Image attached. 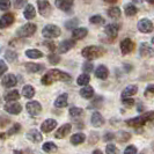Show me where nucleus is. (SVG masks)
I'll return each instance as SVG.
<instances>
[{
	"instance_id": "obj_1",
	"label": "nucleus",
	"mask_w": 154,
	"mask_h": 154,
	"mask_svg": "<svg viewBox=\"0 0 154 154\" xmlns=\"http://www.w3.org/2000/svg\"><path fill=\"white\" fill-rule=\"evenodd\" d=\"M56 81H63V82H67L71 81V75L66 72H63L60 69H50L42 77L41 82L44 86H50L52 85Z\"/></svg>"
},
{
	"instance_id": "obj_2",
	"label": "nucleus",
	"mask_w": 154,
	"mask_h": 154,
	"mask_svg": "<svg viewBox=\"0 0 154 154\" xmlns=\"http://www.w3.org/2000/svg\"><path fill=\"white\" fill-rule=\"evenodd\" d=\"M82 57H85L86 59H96V58H100L104 54V50L101 48V46L96 45H91V46H86L82 49L81 51Z\"/></svg>"
},
{
	"instance_id": "obj_3",
	"label": "nucleus",
	"mask_w": 154,
	"mask_h": 154,
	"mask_svg": "<svg viewBox=\"0 0 154 154\" xmlns=\"http://www.w3.org/2000/svg\"><path fill=\"white\" fill-rule=\"evenodd\" d=\"M62 34V30L56 24H46L45 27L43 28L42 30V35L43 37H45L48 39H51V38H56V37H59Z\"/></svg>"
},
{
	"instance_id": "obj_4",
	"label": "nucleus",
	"mask_w": 154,
	"mask_h": 154,
	"mask_svg": "<svg viewBox=\"0 0 154 154\" xmlns=\"http://www.w3.org/2000/svg\"><path fill=\"white\" fill-rule=\"evenodd\" d=\"M35 31H36V24L28 22L26 24H23L22 27L17 30V35L20 37H29V36L35 34Z\"/></svg>"
},
{
	"instance_id": "obj_5",
	"label": "nucleus",
	"mask_w": 154,
	"mask_h": 154,
	"mask_svg": "<svg viewBox=\"0 0 154 154\" xmlns=\"http://www.w3.org/2000/svg\"><path fill=\"white\" fill-rule=\"evenodd\" d=\"M37 6H38L39 14L42 16L48 17V16L51 15L52 8H51V5H50L49 1H46V0H38V1H37Z\"/></svg>"
},
{
	"instance_id": "obj_6",
	"label": "nucleus",
	"mask_w": 154,
	"mask_h": 154,
	"mask_svg": "<svg viewBox=\"0 0 154 154\" xmlns=\"http://www.w3.org/2000/svg\"><path fill=\"white\" fill-rule=\"evenodd\" d=\"M26 109L28 111V114L31 116H38L42 111V106L37 101H29L26 104Z\"/></svg>"
},
{
	"instance_id": "obj_7",
	"label": "nucleus",
	"mask_w": 154,
	"mask_h": 154,
	"mask_svg": "<svg viewBox=\"0 0 154 154\" xmlns=\"http://www.w3.org/2000/svg\"><path fill=\"white\" fill-rule=\"evenodd\" d=\"M5 110L11 115H19L22 111V106L16 101H12L5 104Z\"/></svg>"
},
{
	"instance_id": "obj_8",
	"label": "nucleus",
	"mask_w": 154,
	"mask_h": 154,
	"mask_svg": "<svg viewBox=\"0 0 154 154\" xmlns=\"http://www.w3.org/2000/svg\"><path fill=\"white\" fill-rule=\"evenodd\" d=\"M138 30L143 34H149L153 31V23L148 19H143L138 22Z\"/></svg>"
},
{
	"instance_id": "obj_9",
	"label": "nucleus",
	"mask_w": 154,
	"mask_h": 154,
	"mask_svg": "<svg viewBox=\"0 0 154 154\" xmlns=\"http://www.w3.org/2000/svg\"><path fill=\"white\" fill-rule=\"evenodd\" d=\"M56 126H57V121L54 118H48L41 124V131L44 133H50L56 129Z\"/></svg>"
},
{
	"instance_id": "obj_10",
	"label": "nucleus",
	"mask_w": 154,
	"mask_h": 154,
	"mask_svg": "<svg viewBox=\"0 0 154 154\" xmlns=\"http://www.w3.org/2000/svg\"><path fill=\"white\" fill-rule=\"evenodd\" d=\"M71 130H72V125H71L69 123L63 124L62 126H59V129L56 131V133H54V138L56 139L65 138L69 132H71Z\"/></svg>"
},
{
	"instance_id": "obj_11",
	"label": "nucleus",
	"mask_w": 154,
	"mask_h": 154,
	"mask_svg": "<svg viewBox=\"0 0 154 154\" xmlns=\"http://www.w3.org/2000/svg\"><path fill=\"white\" fill-rule=\"evenodd\" d=\"M26 137H27L28 140H30L31 143H35V144L41 143V141L43 140V136H42L41 131L36 130V129H31V130H29V131L27 132Z\"/></svg>"
},
{
	"instance_id": "obj_12",
	"label": "nucleus",
	"mask_w": 154,
	"mask_h": 154,
	"mask_svg": "<svg viewBox=\"0 0 154 154\" xmlns=\"http://www.w3.org/2000/svg\"><path fill=\"white\" fill-rule=\"evenodd\" d=\"M74 45H75V41L74 39H65V41H63L62 43H59V45H58V52L59 54H66Z\"/></svg>"
},
{
	"instance_id": "obj_13",
	"label": "nucleus",
	"mask_w": 154,
	"mask_h": 154,
	"mask_svg": "<svg viewBox=\"0 0 154 154\" xmlns=\"http://www.w3.org/2000/svg\"><path fill=\"white\" fill-rule=\"evenodd\" d=\"M16 84H17V79L12 73L6 74L5 77L2 78V81H1V85L4 86V87H6V88H12V87L16 86Z\"/></svg>"
},
{
	"instance_id": "obj_14",
	"label": "nucleus",
	"mask_w": 154,
	"mask_h": 154,
	"mask_svg": "<svg viewBox=\"0 0 154 154\" xmlns=\"http://www.w3.org/2000/svg\"><path fill=\"white\" fill-rule=\"evenodd\" d=\"M134 49V43L130 38H125L121 42V51L123 54H129L133 51Z\"/></svg>"
},
{
	"instance_id": "obj_15",
	"label": "nucleus",
	"mask_w": 154,
	"mask_h": 154,
	"mask_svg": "<svg viewBox=\"0 0 154 154\" xmlns=\"http://www.w3.org/2000/svg\"><path fill=\"white\" fill-rule=\"evenodd\" d=\"M139 52H140V56H141V57L151 58V57H153L154 56V49L149 45V44H147V43H143V44L140 45V50H139Z\"/></svg>"
},
{
	"instance_id": "obj_16",
	"label": "nucleus",
	"mask_w": 154,
	"mask_h": 154,
	"mask_svg": "<svg viewBox=\"0 0 154 154\" xmlns=\"http://www.w3.org/2000/svg\"><path fill=\"white\" fill-rule=\"evenodd\" d=\"M54 5L57 8L62 9L63 12H69L73 6V0H56Z\"/></svg>"
},
{
	"instance_id": "obj_17",
	"label": "nucleus",
	"mask_w": 154,
	"mask_h": 154,
	"mask_svg": "<svg viewBox=\"0 0 154 154\" xmlns=\"http://www.w3.org/2000/svg\"><path fill=\"white\" fill-rule=\"evenodd\" d=\"M138 93V86L137 85H129L126 86L122 92V99H128L132 97L133 95H136Z\"/></svg>"
},
{
	"instance_id": "obj_18",
	"label": "nucleus",
	"mask_w": 154,
	"mask_h": 154,
	"mask_svg": "<svg viewBox=\"0 0 154 154\" xmlns=\"http://www.w3.org/2000/svg\"><path fill=\"white\" fill-rule=\"evenodd\" d=\"M91 123L94 128H100L104 124V118L99 111H95V112H93L92 117H91Z\"/></svg>"
},
{
	"instance_id": "obj_19",
	"label": "nucleus",
	"mask_w": 154,
	"mask_h": 154,
	"mask_svg": "<svg viewBox=\"0 0 154 154\" xmlns=\"http://www.w3.org/2000/svg\"><path fill=\"white\" fill-rule=\"evenodd\" d=\"M14 22V15L12 13H7L4 16H1L0 19V28L4 29V28H7L11 24H13Z\"/></svg>"
},
{
	"instance_id": "obj_20",
	"label": "nucleus",
	"mask_w": 154,
	"mask_h": 154,
	"mask_svg": "<svg viewBox=\"0 0 154 154\" xmlns=\"http://www.w3.org/2000/svg\"><path fill=\"white\" fill-rule=\"evenodd\" d=\"M109 75V69L104 65H99L95 69V77L101 79V80H106Z\"/></svg>"
},
{
	"instance_id": "obj_21",
	"label": "nucleus",
	"mask_w": 154,
	"mask_h": 154,
	"mask_svg": "<svg viewBox=\"0 0 154 154\" xmlns=\"http://www.w3.org/2000/svg\"><path fill=\"white\" fill-rule=\"evenodd\" d=\"M86 140V136L85 133H81V132H78V133H74L71 139H69V141H71V144L72 145H74V146H78V145H81V144H84Z\"/></svg>"
},
{
	"instance_id": "obj_22",
	"label": "nucleus",
	"mask_w": 154,
	"mask_h": 154,
	"mask_svg": "<svg viewBox=\"0 0 154 154\" xmlns=\"http://www.w3.org/2000/svg\"><path fill=\"white\" fill-rule=\"evenodd\" d=\"M88 34V30L87 28H84V27H80V28H74L73 31H72V37L74 39H82L85 38Z\"/></svg>"
},
{
	"instance_id": "obj_23",
	"label": "nucleus",
	"mask_w": 154,
	"mask_h": 154,
	"mask_svg": "<svg viewBox=\"0 0 154 154\" xmlns=\"http://www.w3.org/2000/svg\"><path fill=\"white\" fill-rule=\"evenodd\" d=\"M24 67H26V69L28 72H30V73H38V72L44 69V65L36 64V63H26L24 64Z\"/></svg>"
},
{
	"instance_id": "obj_24",
	"label": "nucleus",
	"mask_w": 154,
	"mask_h": 154,
	"mask_svg": "<svg viewBox=\"0 0 154 154\" xmlns=\"http://www.w3.org/2000/svg\"><path fill=\"white\" fill-rule=\"evenodd\" d=\"M146 123V119L141 116H138L136 118H131V119H128L126 121V124L129 126H132V128H138V126H143L144 124Z\"/></svg>"
},
{
	"instance_id": "obj_25",
	"label": "nucleus",
	"mask_w": 154,
	"mask_h": 154,
	"mask_svg": "<svg viewBox=\"0 0 154 154\" xmlns=\"http://www.w3.org/2000/svg\"><path fill=\"white\" fill-rule=\"evenodd\" d=\"M67 100H69V95H67L66 93L59 95V96L54 100V107H56V108H65V107L67 106Z\"/></svg>"
},
{
	"instance_id": "obj_26",
	"label": "nucleus",
	"mask_w": 154,
	"mask_h": 154,
	"mask_svg": "<svg viewBox=\"0 0 154 154\" xmlns=\"http://www.w3.org/2000/svg\"><path fill=\"white\" fill-rule=\"evenodd\" d=\"M80 96L86 99V100L92 99L93 96H94V89H93L92 86H88V85L84 86V87L80 89Z\"/></svg>"
},
{
	"instance_id": "obj_27",
	"label": "nucleus",
	"mask_w": 154,
	"mask_h": 154,
	"mask_svg": "<svg viewBox=\"0 0 154 154\" xmlns=\"http://www.w3.org/2000/svg\"><path fill=\"white\" fill-rule=\"evenodd\" d=\"M104 32L108 35L109 37L111 38H115L118 34V27L114 24V23H110V24H107L106 28H104Z\"/></svg>"
},
{
	"instance_id": "obj_28",
	"label": "nucleus",
	"mask_w": 154,
	"mask_h": 154,
	"mask_svg": "<svg viewBox=\"0 0 154 154\" xmlns=\"http://www.w3.org/2000/svg\"><path fill=\"white\" fill-rule=\"evenodd\" d=\"M23 15L27 20H31L34 19L35 15H36V9L35 7L31 5V4H28L26 7H24V11H23Z\"/></svg>"
},
{
	"instance_id": "obj_29",
	"label": "nucleus",
	"mask_w": 154,
	"mask_h": 154,
	"mask_svg": "<svg viewBox=\"0 0 154 154\" xmlns=\"http://www.w3.org/2000/svg\"><path fill=\"white\" fill-rule=\"evenodd\" d=\"M35 94H36V91H35V88L31 85H26L23 87L22 95L26 99H32L35 96Z\"/></svg>"
},
{
	"instance_id": "obj_30",
	"label": "nucleus",
	"mask_w": 154,
	"mask_h": 154,
	"mask_svg": "<svg viewBox=\"0 0 154 154\" xmlns=\"http://www.w3.org/2000/svg\"><path fill=\"white\" fill-rule=\"evenodd\" d=\"M26 56L30 59H38V58L43 57V54H42V51H39L37 49H29L26 51Z\"/></svg>"
},
{
	"instance_id": "obj_31",
	"label": "nucleus",
	"mask_w": 154,
	"mask_h": 154,
	"mask_svg": "<svg viewBox=\"0 0 154 154\" xmlns=\"http://www.w3.org/2000/svg\"><path fill=\"white\" fill-rule=\"evenodd\" d=\"M42 149L46 152V153H54V152H57V149H58V146L52 143V141H48V143H44L43 144V146H42Z\"/></svg>"
},
{
	"instance_id": "obj_32",
	"label": "nucleus",
	"mask_w": 154,
	"mask_h": 154,
	"mask_svg": "<svg viewBox=\"0 0 154 154\" xmlns=\"http://www.w3.org/2000/svg\"><path fill=\"white\" fill-rule=\"evenodd\" d=\"M20 99V93L19 91H11V92H8L6 95H5V101L6 102H12V101H17Z\"/></svg>"
},
{
	"instance_id": "obj_33",
	"label": "nucleus",
	"mask_w": 154,
	"mask_h": 154,
	"mask_svg": "<svg viewBox=\"0 0 154 154\" xmlns=\"http://www.w3.org/2000/svg\"><path fill=\"white\" fill-rule=\"evenodd\" d=\"M89 81H91V77L88 75V73H82V74H80L77 79V84L79 86H86L89 84Z\"/></svg>"
},
{
	"instance_id": "obj_34",
	"label": "nucleus",
	"mask_w": 154,
	"mask_h": 154,
	"mask_svg": "<svg viewBox=\"0 0 154 154\" xmlns=\"http://www.w3.org/2000/svg\"><path fill=\"white\" fill-rule=\"evenodd\" d=\"M124 12H125V15L126 16H133L137 14V7L133 4H128L124 7Z\"/></svg>"
},
{
	"instance_id": "obj_35",
	"label": "nucleus",
	"mask_w": 154,
	"mask_h": 154,
	"mask_svg": "<svg viewBox=\"0 0 154 154\" xmlns=\"http://www.w3.org/2000/svg\"><path fill=\"white\" fill-rule=\"evenodd\" d=\"M5 59H6L8 63L16 62V59H17V54H16L15 51H13V50H7V51L5 52Z\"/></svg>"
},
{
	"instance_id": "obj_36",
	"label": "nucleus",
	"mask_w": 154,
	"mask_h": 154,
	"mask_svg": "<svg viewBox=\"0 0 154 154\" xmlns=\"http://www.w3.org/2000/svg\"><path fill=\"white\" fill-rule=\"evenodd\" d=\"M108 15L111 19H118L121 16V9L118 7H111L108 9Z\"/></svg>"
},
{
	"instance_id": "obj_37",
	"label": "nucleus",
	"mask_w": 154,
	"mask_h": 154,
	"mask_svg": "<svg viewBox=\"0 0 154 154\" xmlns=\"http://www.w3.org/2000/svg\"><path fill=\"white\" fill-rule=\"evenodd\" d=\"M84 114V110L81 108H78V107H72L69 109V115L72 117H79Z\"/></svg>"
},
{
	"instance_id": "obj_38",
	"label": "nucleus",
	"mask_w": 154,
	"mask_h": 154,
	"mask_svg": "<svg viewBox=\"0 0 154 154\" xmlns=\"http://www.w3.org/2000/svg\"><path fill=\"white\" fill-rule=\"evenodd\" d=\"M21 130V125L19 123H15L13 124V126L9 129L7 131V136H12V134H16V133H19Z\"/></svg>"
},
{
	"instance_id": "obj_39",
	"label": "nucleus",
	"mask_w": 154,
	"mask_h": 154,
	"mask_svg": "<svg viewBox=\"0 0 154 154\" xmlns=\"http://www.w3.org/2000/svg\"><path fill=\"white\" fill-rule=\"evenodd\" d=\"M106 153L107 154H118V148L114 144H108L106 146Z\"/></svg>"
},
{
	"instance_id": "obj_40",
	"label": "nucleus",
	"mask_w": 154,
	"mask_h": 154,
	"mask_svg": "<svg viewBox=\"0 0 154 154\" xmlns=\"http://www.w3.org/2000/svg\"><path fill=\"white\" fill-rule=\"evenodd\" d=\"M89 21H91V23H93V24H101V23L104 22V19L101 15H93L92 17L89 19Z\"/></svg>"
},
{
	"instance_id": "obj_41",
	"label": "nucleus",
	"mask_w": 154,
	"mask_h": 154,
	"mask_svg": "<svg viewBox=\"0 0 154 154\" xmlns=\"http://www.w3.org/2000/svg\"><path fill=\"white\" fill-rule=\"evenodd\" d=\"M48 59H49L50 64H52V65H56V64H58V63L60 62V57H59L58 54H49Z\"/></svg>"
},
{
	"instance_id": "obj_42",
	"label": "nucleus",
	"mask_w": 154,
	"mask_h": 154,
	"mask_svg": "<svg viewBox=\"0 0 154 154\" xmlns=\"http://www.w3.org/2000/svg\"><path fill=\"white\" fill-rule=\"evenodd\" d=\"M11 0H0V9L1 11H7L11 8Z\"/></svg>"
},
{
	"instance_id": "obj_43",
	"label": "nucleus",
	"mask_w": 154,
	"mask_h": 154,
	"mask_svg": "<svg viewBox=\"0 0 154 154\" xmlns=\"http://www.w3.org/2000/svg\"><path fill=\"white\" fill-rule=\"evenodd\" d=\"M122 103H123L125 107L128 108H131L134 106V100L131 99V97H128V99H122Z\"/></svg>"
},
{
	"instance_id": "obj_44",
	"label": "nucleus",
	"mask_w": 154,
	"mask_h": 154,
	"mask_svg": "<svg viewBox=\"0 0 154 154\" xmlns=\"http://www.w3.org/2000/svg\"><path fill=\"white\" fill-rule=\"evenodd\" d=\"M7 69H8L7 64L4 62V60H0V78L4 77V74L7 72Z\"/></svg>"
},
{
	"instance_id": "obj_45",
	"label": "nucleus",
	"mask_w": 154,
	"mask_h": 154,
	"mask_svg": "<svg viewBox=\"0 0 154 154\" xmlns=\"http://www.w3.org/2000/svg\"><path fill=\"white\" fill-rule=\"evenodd\" d=\"M137 147L133 146V145H129V146L125 148L124 151V154H137Z\"/></svg>"
},
{
	"instance_id": "obj_46",
	"label": "nucleus",
	"mask_w": 154,
	"mask_h": 154,
	"mask_svg": "<svg viewBox=\"0 0 154 154\" xmlns=\"http://www.w3.org/2000/svg\"><path fill=\"white\" fill-rule=\"evenodd\" d=\"M82 71L85 72V73H91L93 71V64L89 62L85 63L84 65H82Z\"/></svg>"
},
{
	"instance_id": "obj_47",
	"label": "nucleus",
	"mask_w": 154,
	"mask_h": 154,
	"mask_svg": "<svg viewBox=\"0 0 154 154\" xmlns=\"http://www.w3.org/2000/svg\"><path fill=\"white\" fill-rule=\"evenodd\" d=\"M118 134H121V136H122L121 138H119V137H117V138L119 139V141H122V143L126 141V140H129L130 137H131V136H130V133H128V132H123V131H121Z\"/></svg>"
},
{
	"instance_id": "obj_48",
	"label": "nucleus",
	"mask_w": 154,
	"mask_h": 154,
	"mask_svg": "<svg viewBox=\"0 0 154 154\" xmlns=\"http://www.w3.org/2000/svg\"><path fill=\"white\" fill-rule=\"evenodd\" d=\"M143 117L146 119V122L153 121L154 119V111H147V112H145V114L143 115Z\"/></svg>"
},
{
	"instance_id": "obj_49",
	"label": "nucleus",
	"mask_w": 154,
	"mask_h": 154,
	"mask_svg": "<svg viewBox=\"0 0 154 154\" xmlns=\"http://www.w3.org/2000/svg\"><path fill=\"white\" fill-rule=\"evenodd\" d=\"M77 24H78V21H77V20H72V21H69V22L65 23V26H66V28H67V29L77 28Z\"/></svg>"
},
{
	"instance_id": "obj_50",
	"label": "nucleus",
	"mask_w": 154,
	"mask_h": 154,
	"mask_svg": "<svg viewBox=\"0 0 154 154\" xmlns=\"http://www.w3.org/2000/svg\"><path fill=\"white\" fill-rule=\"evenodd\" d=\"M116 138V136L114 133H111V132H108V133H106L104 134V137H103V140L104 141H111V140H114Z\"/></svg>"
},
{
	"instance_id": "obj_51",
	"label": "nucleus",
	"mask_w": 154,
	"mask_h": 154,
	"mask_svg": "<svg viewBox=\"0 0 154 154\" xmlns=\"http://www.w3.org/2000/svg\"><path fill=\"white\" fill-rule=\"evenodd\" d=\"M148 94H154V85H148L146 87L145 95H148Z\"/></svg>"
},
{
	"instance_id": "obj_52",
	"label": "nucleus",
	"mask_w": 154,
	"mask_h": 154,
	"mask_svg": "<svg viewBox=\"0 0 154 154\" xmlns=\"http://www.w3.org/2000/svg\"><path fill=\"white\" fill-rule=\"evenodd\" d=\"M44 44H45L46 48H49V49H50L51 51H54V49H56V48H54V43H52V42H51V43H49V42H45Z\"/></svg>"
},
{
	"instance_id": "obj_53",
	"label": "nucleus",
	"mask_w": 154,
	"mask_h": 154,
	"mask_svg": "<svg viewBox=\"0 0 154 154\" xmlns=\"http://www.w3.org/2000/svg\"><path fill=\"white\" fill-rule=\"evenodd\" d=\"M104 2H107V4H116L118 0H103Z\"/></svg>"
},
{
	"instance_id": "obj_54",
	"label": "nucleus",
	"mask_w": 154,
	"mask_h": 154,
	"mask_svg": "<svg viewBox=\"0 0 154 154\" xmlns=\"http://www.w3.org/2000/svg\"><path fill=\"white\" fill-rule=\"evenodd\" d=\"M92 154H103V153H102V151H101V149H95V151H93Z\"/></svg>"
},
{
	"instance_id": "obj_55",
	"label": "nucleus",
	"mask_w": 154,
	"mask_h": 154,
	"mask_svg": "<svg viewBox=\"0 0 154 154\" xmlns=\"http://www.w3.org/2000/svg\"><path fill=\"white\" fill-rule=\"evenodd\" d=\"M13 154H24V153H23V151H20V149H15V151L13 152Z\"/></svg>"
},
{
	"instance_id": "obj_56",
	"label": "nucleus",
	"mask_w": 154,
	"mask_h": 154,
	"mask_svg": "<svg viewBox=\"0 0 154 154\" xmlns=\"http://www.w3.org/2000/svg\"><path fill=\"white\" fill-rule=\"evenodd\" d=\"M132 1H133V2H136V4H141L144 0H132Z\"/></svg>"
},
{
	"instance_id": "obj_57",
	"label": "nucleus",
	"mask_w": 154,
	"mask_h": 154,
	"mask_svg": "<svg viewBox=\"0 0 154 154\" xmlns=\"http://www.w3.org/2000/svg\"><path fill=\"white\" fill-rule=\"evenodd\" d=\"M26 0H17V2H21V4H23ZM17 2H16V5H17Z\"/></svg>"
},
{
	"instance_id": "obj_58",
	"label": "nucleus",
	"mask_w": 154,
	"mask_h": 154,
	"mask_svg": "<svg viewBox=\"0 0 154 154\" xmlns=\"http://www.w3.org/2000/svg\"><path fill=\"white\" fill-rule=\"evenodd\" d=\"M148 1H149L151 4H154V0H148Z\"/></svg>"
},
{
	"instance_id": "obj_59",
	"label": "nucleus",
	"mask_w": 154,
	"mask_h": 154,
	"mask_svg": "<svg viewBox=\"0 0 154 154\" xmlns=\"http://www.w3.org/2000/svg\"><path fill=\"white\" fill-rule=\"evenodd\" d=\"M152 43H153V44H154V37H153V38H152Z\"/></svg>"
},
{
	"instance_id": "obj_60",
	"label": "nucleus",
	"mask_w": 154,
	"mask_h": 154,
	"mask_svg": "<svg viewBox=\"0 0 154 154\" xmlns=\"http://www.w3.org/2000/svg\"><path fill=\"white\" fill-rule=\"evenodd\" d=\"M140 154H144V153H140Z\"/></svg>"
}]
</instances>
